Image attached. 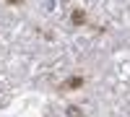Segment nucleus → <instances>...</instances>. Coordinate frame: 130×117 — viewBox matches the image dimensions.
<instances>
[{
	"mask_svg": "<svg viewBox=\"0 0 130 117\" xmlns=\"http://www.w3.org/2000/svg\"><path fill=\"white\" fill-rule=\"evenodd\" d=\"M68 114H70V117H81V109H75V107H70V109H68Z\"/></svg>",
	"mask_w": 130,
	"mask_h": 117,
	"instance_id": "nucleus-3",
	"label": "nucleus"
},
{
	"mask_svg": "<svg viewBox=\"0 0 130 117\" xmlns=\"http://www.w3.org/2000/svg\"><path fill=\"white\" fill-rule=\"evenodd\" d=\"M5 3H10V5H21L24 0H5Z\"/></svg>",
	"mask_w": 130,
	"mask_h": 117,
	"instance_id": "nucleus-4",
	"label": "nucleus"
},
{
	"mask_svg": "<svg viewBox=\"0 0 130 117\" xmlns=\"http://www.w3.org/2000/svg\"><path fill=\"white\" fill-rule=\"evenodd\" d=\"M81 83H83V78H78V76H73V78H68V81L62 83V89H78Z\"/></svg>",
	"mask_w": 130,
	"mask_h": 117,
	"instance_id": "nucleus-2",
	"label": "nucleus"
},
{
	"mask_svg": "<svg viewBox=\"0 0 130 117\" xmlns=\"http://www.w3.org/2000/svg\"><path fill=\"white\" fill-rule=\"evenodd\" d=\"M70 21H73L75 26L86 24V10H83V8H75V10H73V16H70Z\"/></svg>",
	"mask_w": 130,
	"mask_h": 117,
	"instance_id": "nucleus-1",
	"label": "nucleus"
}]
</instances>
